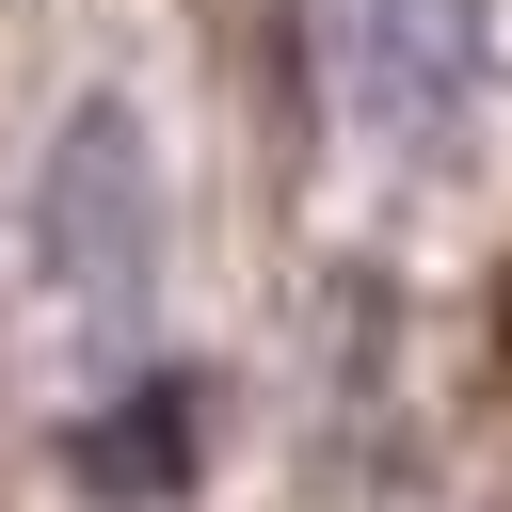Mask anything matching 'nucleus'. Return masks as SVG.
Here are the masks:
<instances>
[{
	"label": "nucleus",
	"mask_w": 512,
	"mask_h": 512,
	"mask_svg": "<svg viewBox=\"0 0 512 512\" xmlns=\"http://www.w3.org/2000/svg\"><path fill=\"white\" fill-rule=\"evenodd\" d=\"M160 256V176H144V128L128 112H64V160H48V272L80 304H128Z\"/></svg>",
	"instance_id": "f257e3e1"
},
{
	"label": "nucleus",
	"mask_w": 512,
	"mask_h": 512,
	"mask_svg": "<svg viewBox=\"0 0 512 512\" xmlns=\"http://www.w3.org/2000/svg\"><path fill=\"white\" fill-rule=\"evenodd\" d=\"M320 64H336V112L352 128H432L464 112V0H320Z\"/></svg>",
	"instance_id": "f03ea898"
}]
</instances>
